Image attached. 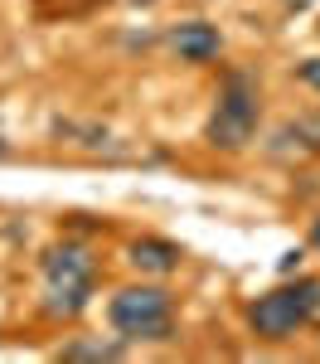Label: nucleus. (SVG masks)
<instances>
[{
	"label": "nucleus",
	"mask_w": 320,
	"mask_h": 364,
	"mask_svg": "<svg viewBox=\"0 0 320 364\" xmlns=\"http://www.w3.org/2000/svg\"><path fill=\"white\" fill-rule=\"evenodd\" d=\"M92 277H97V262L83 243H54L44 252V311L58 321L83 316L92 301Z\"/></svg>",
	"instance_id": "obj_1"
},
{
	"label": "nucleus",
	"mask_w": 320,
	"mask_h": 364,
	"mask_svg": "<svg viewBox=\"0 0 320 364\" xmlns=\"http://www.w3.org/2000/svg\"><path fill=\"white\" fill-rule=\"evenodd\" d=\"M107 321L121 340L141 345V340H170L175 331V301L165 287H121L112 301H107Z\"/></svg>",
	"instance_id": "obj_2"
},
{
	"label": "nucleus",
	"mask_w": 320,
	"mask_h": 364,
	"mask_svg": "<svg viewBox=\"0 0 320 364\" xmlns=\"http://www.w3.org/2000/svg\"><path fill=\"white\" fill-rule=\"evenodd\" d=\"M320 321V282H287L248 306V326L258 340H291L301 326Z\"/></svg>",
	"instance_id": "obj_3"
},
{
	"label": "nucleus",
	"mask_w": 320,
	"mask_h": 364,
	"mask_svg": "<svg viewBox=\"0 0 320 364\" xmlns=\"http://www.w3.org/2000/svg\"><path fill=\"white\" fill-rule=\"evenodd\" d=\"M253 132H258V78L233 68V73H224V87H219V102H214L204 136L219 151H243Z\"/></svg>",
	"instance_id": "obj_4"
},
{
	"label": "nucleus",
	"mask_w": 320,
	"mask_h": 364,
	"mask_svg": "<svg viewBox=\"0 0 320 364\" xmlns=\"http://www.w3.org/2000/svg\"><path fill=\"white\" fill-rule=\"evenodd\" d=\"M170 49L184 63H209V58L224 54V34L209 25V20H184V25L170 29Z\"/></svg>",
	"instance_id": "obj_5"
},
{
	"label": "nucleus",
	"mask_w": 320,
	"mask_h": 364,
	"mask_svg": "<svg viewBox=\"0 0 320 364\" xmlns=\"http://www.w3.org/2000/svg\"><path fill=\"white\" fill-rule=\"evenodd\" d=\"M180 257H184V252L175 248V243H165V238H136V243L126 248V262H131L136 272H150V277L175 272V267H180Z\"/></svg>",
	"instance_id": "obj_6"
},
{
	"label": "nucleus",
	"mask_w": 320,
	"mask_h": 364,
	"mask_svg": "<svg viewBox=\"0 0 320 364\" xmlns=\"http://www.w3.org/2000/svg\"><path fill=\"white\" fill-rule=\"evenodd\" d=\"M126 345H131V340H73V345H63V360H121V355H126Z\"/></svg>",
	"instance_id": "obj_7"
},
{
	"label": "nucleus",
	"mask_w": 320,
	"mask_h": 364,
	"mask_svg": "<svg viewBox=\"0 0 320 364\" xmlns=\"http://www.w3.org/2000/svg\"><path fill=\"white\" fill-rule=\"evenodd\" d=\"M291 132H296V141H306L311 151H320V117H301Z\"/></svg>",
	"instance_id": "obj_8"
},
{
	"label": "nucleus",
	"mask_w": 320,
	"mask_h": 364,
	"mask_svg": "<svg viewBox=\"0 0 320 364\" xmlns=\"http://www.w3.org/2000/svg\"><path fill=\"white\" fill-rule=\"evenodd\" d=\"M296 78H301L306 87H316V92H320V58H301V68H296Z\"/></svg>",
	"instance_id": "obj_9"
},
{
	"label": "nucleus",
	"mask_w": 320,
	"mask_h": 364,
	"mask_svg": "<svg viewBox=\"0 0 320 364\" xmlns=\"http://www.w3.org/2000/svg\"><path fill=\"white\" fill-rule=\"evenodd\" d=\"M311 248L320 252V219H316V224H311Z\"/></svg>",
	"instance_id": "obj_10"
}]
</instances>
